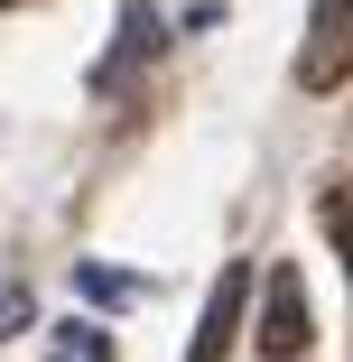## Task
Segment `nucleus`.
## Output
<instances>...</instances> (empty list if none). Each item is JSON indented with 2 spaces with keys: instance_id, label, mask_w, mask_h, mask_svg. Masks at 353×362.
<instances>
[{
  "instance_id": "nucleus-1",
  "label": "nucleus",
  "mask_w": 353,
  "mask_h": 362,
  "mask_svg": "<svg viewBox=\"0 0 353 362\" xmlns=\"http://www.w3.org/2000/svg\"><path fill=\"white\" fill-rule=\"evenodd\" d=\"M344 75H353V0H316L307 10V47H298V84L335 93Z\"/></svg>"
},
{
  "instance_id": "nucleus-2",
  "label": "nucleus",
  "mask_w": 353,
  "mask_h": 362,
  "mask_svg": "<svg viewBox=\"0 0 353 362\" xmlns=\"http://www.w3.org/2000/svg\"><path fill=\"white\" fill-rule=\"evenodd\" d=\"M260 353L270 362H298L307 353V334H316V316H307V288H298V269H270V307H260Z\"/></svg>"
},
{
  "instance_id": "nucleus-3",
  "label": "nucleus",
  "mask_w": 353,
  "mask_h": 362,
  "mask_svg": "<svg viewBox=\"0 0 353 362\" xmlns=\"http://www.w3.org/2000/svg\"><path fill=\"white\" fill-rule=\"evenodd\" d=\"M112 28H121V37H112V56L93 65V93H121V84L139 75V65H149V56L168 47V19H158V10H121Z\"/></svg>"
},
{
  "instance_id": "nucleus-4",
  "label": "nucleus",
  "mask_w": 353,
  "mask_h": 362,
  "mask_svg": "<svg viewBox=\"0 0 353 362\" xmlns=\"http://www.w3.org/2000/svg\"><path fill=\"white\" fill-rule=\"evenodd\" d=\"M242 298H251V269H224L214 298H204V325H195L186 362H224V353H233V334H242Z\"/></svg>"
},
{
  "instance_id": "nucleus-5",
  "label": "nucleus",
  "mask_w": 353,
  "mask_h": 362,
  "mask_svg": "<svg viewBox=\"0 0 353 362\" xmlns=\"http://www.w3.org/2000/svg\"><path fill=\"white\" fill-rule=\"evenodd\" d=\"M75 288H84L93 307H130V298H139V279H121V269H103V260H84V269H75Z\"/></svg>"
},
{
  "instance_id": "nucleus-6",
  "label": "nucleus",
  "mask_w": 353,
  "mask_h": 362,
  "mask_svg": "<svg viewBox=\"0 0 353 362\" xmlns=\"http://www.w3.org/2000/svg\"><path fill=\"white\" fill-rule=\"evenodd\" d=\"M56 362H112V344L93 325H56Z\"/></svg>"
},
{
  "instance_id": "nucleus-7",
  "label": "nucleus",
  "mask_w": 353,
  "mask_h": 362,
  "mask_svg": "<svg viewBox=\"0 0 353 362\" xmlns=\"http://www.w3.org/2000/svg\"><path fill=\"white\" fill-rule=\"evenodd\" d=\"M325 233L344 242V279H353V195H335V204H325Z\"/></svg>"
},
{
  "instance_id": "nucleus-8",
  "label": "nucleus",
  "mask_w": 353,
  "mask_h": 362,
  "mask_svg": "<svg viewBox=\"0 0 353 362\" xmlns=\"http://www.w3.org/2000/svg\"><path fill=\"white\" fill-rule=\"evenodd\" d=\"M28 325V288H0V334H19Z\"/></svg>"
},
{
  "instance_id": "nucleus-9",
  "label": "nucleus",
  "mask_w": 353,
  "mask_h": 362,
  "mask_svg": "<svg viewBox=\"0 0 353 362\" xmlns=\"http://www.w3.org/2000/svg\"><path fill=\"white\" fill-rule=\"evenodd\" d=\"M0 10H19V0H0Z\"/></svg>"
}]
</instances>
